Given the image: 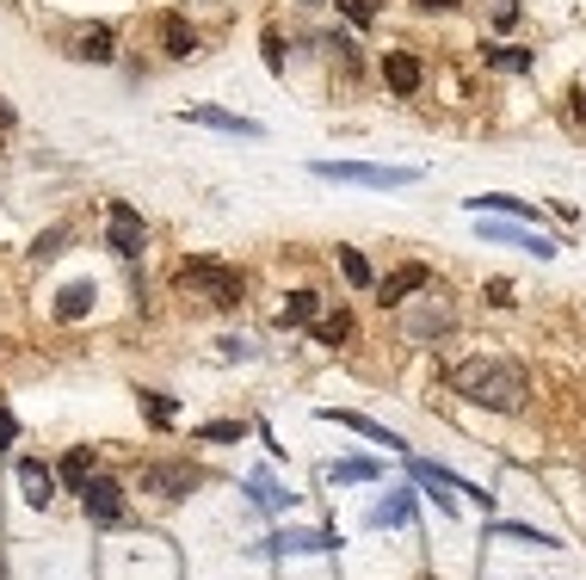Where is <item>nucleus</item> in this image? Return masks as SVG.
I'll list each match as a JSON object with an SVG mask.
<instances>
[{
  "label": "nucleus",
  "instance_id": "393cba45",
  "mask_svg": "<svg viewBox=\"0 0 586 580\" xmlns=\"http://www.w3.org/2000/svg\"><path fill=\"white\" fill-rule=\"evenodd\" d=\"M494 531H500V537H512V543H531V550H556V537H549V531H537V525H519V519H500Z\"/></svg>",
  "mask_w": 586,
  "mask_h": 580
},
{
  "label": "nucleus",
  "instance_id": "412c9836",
  "mask_svg": "<svg viewBox=\"0 0 586 580\" xmlns=\"http://www.w3.org/2000/svg\"><path fill=\"white\" fill-rule=\"evenodd\" d=\"M482 56L500 68V75H531V68H537V50H525V44H488Z\"/></svg>",
  "mask_w": 586,
  "mask_h": 580
},
{
  "label": "nucleus",
  "instance_id": "5701e85b",
  "mask_svg": "<svg viewBox=\"0 0 586 580\" xmlns=\"http://www.w3.org/2000/svg\"><path fill=\"white\" fill-rule=\"evenodd\" d=\"M327 482H377V463L371 457H340V463H327Z\"/></svg>",
  "mask_w": 586,
  "mask_h": 580
},
{
  "label": "nucleus",
  "instance_id": "aec40b11",
  "mask_svg": "<svg viewBox=\"0 0 586 580\" xmlns=\"http://www.w3.org/2000/svg\"><path fill=\"white\" fill-rule=\"evenodd\" d=\"M315 309H321V290H290L284 309H278V328H309Z\"/></svg>",
  "mask_w": 586,
  "mask_h": 580
},
{
  "label": "nucleus",
  "instance_id": "f03ea898",
  "mask_svg": "<svg viewBox=\"0 0 586 580\" xmlns=\"http://www.w3.org/2000/svg\"><path fill=\"white\" fill-rule=\"evenodd\" d=\"M179 290H198V297L210 303V309H235L241 303V272L235 266H223V260H210V253H192V260H179Z\"/></svg>",
  "mask_w": 586,
  "mask_h": 580
},
{
  "label": "nucleus",
  "instance_id": "7c9ffc66",
  "mask_svg": "<svg viewBox=\"0 0 586 580\" xmlns=\"http://www.w3.org/2000/svg\"><path fill=\"white\" fill-rule=\"evenodd\" d=\"M19 445V420H13V408H0V451H13Z\"/></svg>",
  "mask_w": 586,
  "mask_h": 580
},
{
  "label": "nucleus",
  "instance_id": "f257e3e1",
  "mask_svg": "<svg viewBox=\"0 0 586 580\" xmlns=\"http://www.w3.org/2000/svg\"><path fill=\"white\" fill-rule=\"evenodd\" d=\"M451 389L463 395L469 408H488V414H519L525 395H531V377L519 358H463V365L451 371Z\"/></svg>",
  "mask_w": 586,
  "mask_h": 580
},
{
  "label": "nucleus",
  "instance_id": "0eeeda50",
  "mask_svg": "<svg viewBox=\"0 0 586 580\" xmlns=\"http://www.w3.org/2000/svg\"><path fill=\"white\" fill-rule=\"evenodd\" d=\"M321 420H334V426L358 432V439H371V445H383V451H408V439H401V432H389L383 420H371V414H352V408H321Z\"/></svg>",
  "mask_w": 586,
  "mask_h": 580
},
{
  "label": "nucleus",
  "instance_id": "7ed1b4c3",
  "mask_svg": "<svg viewBox=\"0 0 586 580\" xmlns=\"http://www.w3.org/2000/svg\"><path fill=\"white\" fill-rule=\"evenodd\" d=\"M315 179H334V186H371V192H401L414 186V167H371V161H315Z\"/></svg>",
  "mask_w": 586,
  "mask_h": 580
},
{
  "label": "nucleus",
  "instance_id": "a211bd4d",
  "mask_svg": "<svg viewBox=\"0 0 586 580\" xmlns=\"http://www.w3.org/2000/svg\"><path fill=\"white\" fill-rule=\"evenodd\" d=\"M463 204H469L475 216L488 210V216H519V223H537V210H531L525 198H506V192H482V198H463Z\"/></svg>",
  "mask_w": 586,
  "mask_h": 580
},
{
  "label": "nucleus",
  "instance_id": "4468645a",
  "mask_svg": "<svg viewBox=\"0 0 586 580\" xmlns=\"http://www.w3.org/2000/svg\"><path fill=\"white\" fill-rule=\"evenodd\" d=\"M414 519V488H395L389 500H377L371 513H364V525L371 531H389V525H408Z\"/></svg>",
  "mask_w": 586,
  "mask_h": 580
},
{
  "label": "nucleus",
  "instance_id": "c85d7f7f",
  "mask_svg": "<svg viewBox=\"0 0 586 580\" xmlns=\"http://www.w3.org/2000/svg\"><path fill=\"white\" fill-rule=\"evenodd\" d=\"M198 439H210V445H241V420H210V426H198Z\"/></svg>",
  "mask_w": 586,
  "mask_h": 580
},
{
  "label": "nucleus",
  "instance_id": "72a5a7b5",
  "mask_svg": "<svg viewBox=\"0 0 586 580\" xmlns=\"http://www.w3.org/2000/svg\"><path fill=\"white\" fill-rule=\"evenodd\" d=\"M494 25H500V31L519 25V0H500V7H494Z\"/></svg>",
  "mask_w": 586,
  "mask_h": 580
},
{
  "label": "nucleus",
  "instance_id": "9b49d317",
  "mask_svg": "<svg viewBox=\"0 0 586 580\" xmlns=\"http://www.w3.org/2000/svg\"><path fill=\"white\" fill-rule=\"evenodd\" d=\"M482 241H500V247H531L537 260H556V235H537V229H512V223H482Z\"/></svg>",
  "mask_w": 586,
  "mask_h": 580
},
{
  "label": "nucleus",
  "instance_id": "9d476101",
  "mask_svg": "<svg viewBox=\"0 0 586 580\" xmlns=\"http://www.w3.org/2000/svg\"><path fill=\"white\" fill-rule=\"evenodd\" d=\"M426 284H432V272H426L420 260H408V266H395V272L377 284V303H383V309H395V303H408L414 290H426Z\"/></svg>",
  "mask_w": 586,
  "mask_h": 580
},
{
  "label": "nucleus",
  "instance_id": "f8f14e48",
  "mask_svg": "<svg viewBox=\"0 0 586 580\" xmlns=\"http://www.w3.org/2000/svg\"><path fill=\"white\" fill-rule=\"evenodd\" d=\"M13 469H19V488H25V500H31V506H50V500H56V469H50V463L19 457Z\"/></svg>",
  "mask_w": 586,
  "mask_h": 580
},
{
  "label": "nucleus",
  "instance_id": "f704fd0d",
  "mask_svg": "<svg viewBox=\"0 0 586 580\" xmlns=\"http://www.w3.org/2000/svg\"><path fill=\"white\" fill-rule=\"evenodd\" d=\"M488 303H500V309L512 303V284H506V278H488Z\"/></svg>",
  "mask_w": 586,
  "mask_h": 580
},
{
  "label": "nucleus",
  "instance_id": "a878e982",
  "mask_svg": "<svg viewBox=\"0 0 586 580\" xmlns=\"http://www.w3.org/2000/svg\"><path fill=\"white\" fill-rule=\"evenodd\" d=\"M136 395H142V414H149V426H173V414H179L173 395H161V389H136Z\"/></svg>",
  "mask_w": 586,
  "mask_h": 580
},
{
  "label": "nucleus",
  "instance_id": "4c0bfd02",
  "mask_svg": "<svg viewBox=\"0 0 586 580\" xmlns=\"http://www.w3.org/2000/svg\"><path fill=\"white\" fill-rule=\"evenodd\" d=\"M13 130V105H0V136H7Z\"/></svg>",
  "mask_w": 586,
  "mask_h": 580
},
{
  "label": "nucleus",
  "instance_id": "4be33fe9",
  "mask_svg": "<svg viewBox=\"0 0 586 580\" xmlns=\"http://www.w3.org/2000/svg\"><path fill=\"white\" fill-rule=\"evenodd\" d=\"M87 309H93V284L87 278H75V284L56 290V321H81Z\"/></svg>",
  "mask_w": 586,
  "mask_h": 580
},
{
  "label": "nucleus",
  "instance_id": "6ab92c4d",
  "mask_svg": "<svg viewBox=\"0 0 586 580\" xmlns=\"http://www.w3.org/2000/svg\"><path fill=\"white\" fill-rule=\"evenodd\" d=\"M56 476H62L68 488H75V494H81V488H87V482L99 476V457H93V445H75V451L62 457V469H56Z\"/></svg>",
  "mask_w": 586,
  "mask_h": 580
},
{
  "label": "nucleus",
  "instance_id": "bb28decb",
  "mask_svg": "<svg viewBox=\"0 0 586 580\" xmlns=\"http://www.w3.org/2000/svg\"><path fill=\"white\" fill-rule=\"evenodd\" d=\"M340 272H346V284H358V290H371L377 284V272H371V260H364L358 247H340Z\"/></svg>",
  "mask_w": 586,
  "mask_h": 580
},
{
  "label": "nucleus",
  "instance_id": "58836bf2",
  "mask_svg": "<svg viewBox=\"0 0 586 580\" xmlns=\"http://www.w3.org/2000/svg\"><path fill=\"white\" fill-rule=\"evenodd\" d=\"M303 7H321V0H303Z\"/></svg>",
  "mask_w": 586,
  "mask_h": 580
},
{
  "label": "nucleus",
  "instance_id": "1a4fd4ad",
  "mask_svg": "<svg viewBox=\"0 0 586 580\" xmlns=\"http://www.w3.org/2000/svg\"><path fill=\"white\" fill-rule=\"evenodd\" d=\"M186 124L223 130V136H247V142H260V136H266L260 124H253V118H241V112H223V105H192V112H186Z\"/></svg>",
  "mask_w": 586,
  "mask_h": 580
},
{
  "label": "nucleus",
  "instance_id": "2eb2a0df",
  "mask_svg": "<svg viewBox=\"0 0 586 580\" xmlns=\"http://www.w3.org/2000/svg\"><path fill=\"white\" fill-rule=\"evenodd\" d=\"M451 321H457V315H451L445 303H420V309L408 315V340H445Z\"/></svg>",
  "mask_w": 586,
  "mask_h": 580
},
{
  "label": "nucleus",
  "instance_id": "c756f323",
  "mask_svg": "<svg viewBox=\"0 0 586 580\" xmlns=\"http://www.w3.org/2000/svg\"><path fill=\"white\" fill-rule=\"evenodd\" d=\"M334 7H340V13H346V19H352L358 31H364V25L377 19V7H371V0H334Z\"/></svg>",
  "mask_w": 586,
  "mask_h": 580
},
{
  "label": "nucleus",
  "instance_id": "dca6fc26",
  "mask_svg": "<svg viewBox=\"0 0 586 580\" xmlns=\"http://www.w3.org/2000/svg\"><path fill=\"white\" fill-rule=\"evenodd\" d=\"M334 543H340V531H278V537H266V550L297 556V550H334Z\"/></svg>",
  "mask_w": 586,
  "mask_h": 580
},
{
  "label": "nucleus",
  "instance_id": "2f4dec72",
  "mask_svg": "<svg viewBox=\"0 0 586 580\" xmlns=\"http://www.w3.org/2000/svg\"><path fill=\"white\" fill-rule=\"evenodd\" d=\"M266 68L284 75V38H278V31H266Z\"/></svg>",
  "mask_w": 586,
  "mask_h": 580
},
{
  "label": "nucleus",
  "instance_id": "cd10ccee",
  "mask_svg": "<svg viewBox=\"0 0 586 580\" xmlns=\"http://www.w3.org/2000/svg\"><path fill=\"white\" fill-rule=\"evenodd\" d=\"M62 241H68V223H56V229H44L38 241H31V260H38V266H50V260H56V253H62Z\"/></svg>",
  "mask_w": 586,
  "mask_h": 580
},
{
  "label": "nucleus",
  "instance_id": "f3484780",
  "mask_svg": "<svg viewBox=\"0 0 586 580\" xmlns=\"http://www.w3.org/2000/svg\"><path fill=\"white\" fill-rule=\"evenodd\" d=\"M161 50L173 56V62H186V56H198V31L179 19V13H161Z\"/></svg>",
  "mask_w": 586,
  "mask_h": 580
},
{
  "label": "nucleus",
  "instance_id": "39448f33",
  "mask_svg": "<svg viewBox=\"0 0 586 580\" xmlns=\"http://www.w3.org/2000/svg\"><path fill=\"white\" fill-rule=\"evenodd\" d=\"M198 482L204 476H198L192 463H149V469H142V488H149L155 500H186Z\"/></svg>",
  "mask_w": 586,
  "mask_h": 580
},
{
  "label": "nucleus",
  "instance_id": "423d86ee",
  "mask_svg": "<svg viewBox=\"0 0 586 580\" xmlns=\"http://www.w3.org/2000/svg\"><path fill=\"white\" fill-rule=\"evenodd\" d=\"M81 506H87V519H93V525H118V519H124V482L93 476V482L81 488Z\"/></svg>",
  "mask_w": 586,
  "mask_h": 580
},
{
  "label": "nucleus",
  "instance_id": "20e7f679",
  "mask_svg": "<svg viewBox=\"0 0 586 580\" xmlns=\"http://www.w3.org/2000/svg\"><path fill=\"white\" fill-rule=\"evenodd\" d=\"M105 247H112L118 260H142V247H149V229H142V216L124 198L105 204Z\"/></svg>",
  "mask_w": 586,
  "mask_h": 580
},
{
  "label": "nucleus",
  "instance_id": "c9c22d12",
  "mask_svg": "<svg viewBox=\"0 0 586 580\" xmlns=\"http://www.w3.org/2000/svg\"><path fill=\"white\" fill-rule=\"evenodd\" d=\"M223 358H253V346H247V340L235 334V340H223Z\"/></svg>",
  "mask_w": 586,
  "mask_h": 580
},
{
  "label": "nucleus",
  "instance_id": "473e14b6",
  "mask_svg": "<svg viewBox=\"0 0 586 580\" xmlns=\"http://www.w3.org/2000/svg\"><path fill=\"white\" fill-rule=\"evenodd\" d=\"M327 50H340V68H358V44H352V38H340V31L327 38Z\"/></svg>",
  "mask_w": 586,
  "mask_h": 580
},
{
  "label": "nucleus",
  "instance_id": "6e6552de",
  "mask_svg": "<svg viewBox=\"0 0 586 580\" xmlns=\"http://www.w3.org/2000/svg\"><path fill=\"white\" fill-rule=\"evenodd\" d=\"M383 81H389V93H395V99H414V93H420V81H426V68H420V56H414V50H383Z\"/></svg>",
  "mask_w": 586,
  "mask_h": 580
},
{
  "label": "nucleus",
  "instance_id": "b1692460",
  "mask_svg": "<svg viewBox=\"0 0 586 580\" xmlns=\"http://www.w3.org/2000/svg\"><path fill=\"white\" fill-rule=\"evenodd\" d=\"M346 340H352V315L346 309H334V315L315 321V346H346Z\"/></svg>",
  "mask_w": 586,
  "mask_h": 580
},
{
  "label": "nucleus",
  "instance_id": "e433bc0d",
  "mask_svg": "<svg viewBox=\"0 0 586 580\" xmlns=\"http://www.w3.org/2000/svg\"><path fill=\"white\" fill-rule=\"evenodd\" d=\"M414 7H420V13H445V7H451V0H414Z\"/></svg>",
  "mask_w": 586,
  "mask_h": 580
},
{
  "label": "nucleus",
  "instance_id": "ddd939ff",
  "mask_svg": "<svg viewBox=\"0 0 586 580\" xmlns=\"http://www.w3.org/2000/svg\"><path fill=\"white\" fill-rule=\"evenodd\" d=\"M68 56H75V62H112V56H118L112 25H87V31H75V44H68Z\"/></svg>",
  "mask_w": 586,
  "mask_h": 580
}]
</instances>
